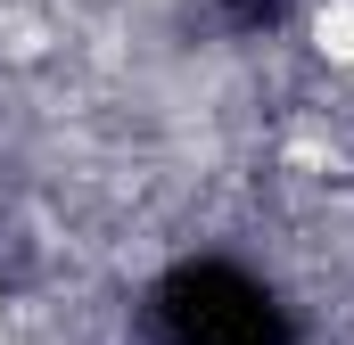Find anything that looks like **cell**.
<instances>
[{"mask_svg": "<svg viewBox=\"0 0 354 345\" xmlns=\"http://www.w3.org/2000/svg\"><path fill=\"white\" fill-rule=\"evenodd\" d=\"M305 41H313L322 66H354V0H322L305 17Z\"/></svg>", "mask_w": 354, "mask_h": 345, "instance_id": "obj_1", "label": "cell"}]
</instances>
